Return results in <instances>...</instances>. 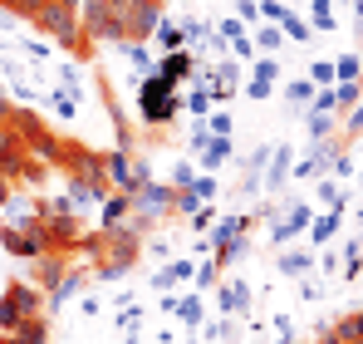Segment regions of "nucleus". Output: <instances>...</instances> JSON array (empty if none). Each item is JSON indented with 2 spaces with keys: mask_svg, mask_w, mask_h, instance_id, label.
<instances>
[{
  "mask_svg": "<svg viewBox=\"0 0 363 344\" xmlns=\"http://www.w3.org/2000/svg\"><path fill=\"white\" fill-rule=\"evenodd\" d=\"M40 104H45L55 118H64V123H74V114H79V104H74L69 94H60V89H55V94H40Z\"/></svg>",
  "mask_w": 363,
  "mask_h": 344,
  "instance_id": "obj_21",
  "label": "nucleus"
},
{
  "mask_svg": "<svg viewBox=\"0 0 363 344\" xmlns=\"http://www.w3.org/2000/svg\"><path fill=\"white\" fill-rule=\"evenodd\" d=\"M84 286H89V276H84V271H69L55 290H45V310H64L69 300H79V295H84Z\"/></svg>",
  "mask_w": 363,
  "mask_h": 344,
  "instance_id": "obj_8",
  "label": "nucleus"
},
{
  "mask_svg": "<svg viewBox=\"0 0 363 344\" xmlns=\"http://www.w3.org/2000/svg\"><path fill=\"white\" fill-rule=\"evenodd\" d=\"M79 310H84V315H99L104 300H99V295H79Z\"/></svg>",
  "mask_w": 363,
  "mask_h": 344,
  "instance_id": "obj_43",
  "label": "nucleus"
},
{
  "mask_svg": "<svg viewBox=\"0 0 363 344\" xmlns=\"http://www.w3.org/2000/svg\"><path fill=\"white\" fill-rule=\"evenodd\" d=\"M319 202H324L329 212H344V192H339V182L324 177V182H319Z\"/></svg>",
  "mask_w": 363,
  "mask_h": 344,
  "instance_id": "obj_30",
  "label": "nucleus"
},
{
  "mask_svg": "<svg viewBox=\"0 0 363 344\" xmlns=\"http://www.w3.org/2000/svg\"><path fill=\"white\" fill-rule=\"evenodd\" d=\"M104 182H89V177H74L69 182V207L74 212H89V207H104Z\"/></svg>",
  "mask_w": 363,
  "mask_h": 344,
  "instance_id": "obj_9",
  "label": "nucleus"
},
{
  "mask_svg": "<svg viewBox=\"0 0 363 344\" xmlns=\"http://www.w3.org/2000/svg\"><path fill=\"white\" fill-rule=\"evenodd\" d=\"M334 0H309V30H334Z\"/></svg>",
  "mask_w": 363,
  "mask_h": 344,
  "instance_id": "obj_22",
  "label": "nucleus"
},
{
  "mask_svg": "<svg viewBox=\"0 0 363 344\" xmlns=\"http://www.w3.org/2000/svg\"><path fill=\"white\" fill-rule=\"evenodd\" d=\"M255 5H260V15H265V20H270V25H280V20H285V15H290V10H285V5H280V0H255Z\"/></svg>",
  "mask_w": 363,
  "mask_h": 344,
  "instance_id": "obj_38",
  "label": "nucleus"
},
{
  "mask_svg": "<svg viewBox=\"0 0 363 344\" xmlns=\"http://www.w3.org/2000/svg\"><path fill=\"white\" fill-rule=\"evenodd\" d=\"M5 118H10V89L0 84V123H5Z\"/></svg>",
  "mask_w": 363,
  "mask_h": 344,
  "instance_id": "obj_45",
  "label": "nucleus"
},
{
  "mask_svg": "<svg viewBox=\"0 0 363 344\" xmlns=\"http://www.w3.org/2000/svg\"><path fill=\"white\" fill-rule=\"evenodd\" d=\"M186 109L196 118H206L211 114V89H191V94H186Z\"/></svg>",
  "mask_w": 363,
  "mask_h": 344,
  "instance_id": "obj_31",
  "label": "nucleus"
},
{
  "mask_svg": "<svg viewBox=\"0 0 363 344\" xmlns=\"http://www.w3.org/2000/svg\"><path fill=\"white\" fill-rule=\"evenodd\" d=\"M216 281H221V266H216V256H211L206 266H196V290H211Z\"/></svg>",
  "mask_w": 363,
  "mask_h": 344,
  "instance_id": "obj_33",
  "label": "nucleus"
},
{
  "mask_svg": "<svg viewBox=\"0 0 363 344\" xmlns=\"http://www.w3.org/2000/svg\"><path fill=\"white\" fill-rule=\"evenodd\" d=\"M177 109H182V99H177V89H172L167 79L147 74V79L138 84V114H143V123H172Z\"/></svg>",
  "mask_w": 363,
  "mask_h": 344,
  "instance_id": "obj_2",
  "label": "nucleus"
},
{
  "mask_svg": "<svg viewBox=\"0 0 363 344\" xmlns=\"http://www.w3.org/2000/svg\"><path fill=\"white\" fill-rule=\"evenodd\" d=\"M20 50H25V55L35 59V64H50V50H45L40 40H20Z\"/></svg>",
  "mask_w": 363,
  "mask_h": 344,
  "instance_id": "obj_41",
  "label": "nucleus"
},
{
  "mask_svg": "<svg viewBox=\"0 0 363 344\" xmlns=\"http://www.w3.org/2000/svg\"><path fill=\"white\" fill-rule=\"evenodd\" d=\"M275 79H280V64L270 55H260L255 64H250V84H245V94L250 99H270L275 94Z\"/></svg>",
  "mask_w": 363,
  "mask_h": 344,
  "instance_id": "obj_6",
  "label": "nucleus"
},
{
  "mask_svg": "<svg viewBox=\"0 0 363 344\" xmlns=\"http://www.w3.org/2000/svg\"><path fill=\"white\" fill-rule=\"evenodd\" d=\"M329 335H334L339 344H344V340H363V310H359V315H349V320H339Z\"/></svg>",
  "mask_w": 363,
  "mask_h": 344,
  "instance_id": "obj_28",
  "label": "nucleus"
},
{
  "mask_svg": "<svg viewBox=\"0 0 363 344\" xmlns=\"http://www.w3.org/2000/svg\"><path fill=\"white\" fill-rule=\"evenodd\" d=\"M270 153H275V148H270V143H260V148L250 153V163H245V172H255V177H260V172H265V163H270Z\"/></svg>",
  "mask_w": 363,
  "mask_h": 344,
  "instance_id": "obj_36",
  "label": "nucleus"
},
{
  "mask_svg": "<svg viewBox=\"0 0 363 344\" xmlns=\"http://www.w3.org/2000/svg\"><path fill=\"white\" fill-rule=\"evenodd\" d=\"M206 143H211V128H206V118H196V123H191V148L201 153Z\"/></svg>",
  "mask_w": 363,
  "mask_h": 344,
  "instance_id": "obj_40",
  "label": "nucleus"
},
{
  "mask_svg": "<svg viewBox=\"0 0 363 344\" xmlns=\"http://www.w3.org/2000/svg\"><path fill=\"white\" fill-rule=\"evenodd\" d=\"M15 20H20V15H10V10L0 5V30H15Z\"/></svg>",
  "mask_w": 363,
  "mask_h": 344,
  "instance_id": "obj_46",
  "label": "nucleus"
},
{
  "mask_svg": "<svg viewBox=\"0 0 363 344\" xmlns=\"http://www.w3.org/2000/svg\"><path fill=\"white\" fill-rule=\"evenodd\" d=\"M359 74H363L359 55H344V59H334V79H339V84H359Z\"/></svg>",
  "mask_w": 363,
  "mask_h": 344,
  "instance_id": "obj_26",
  "label": "nucleus"
},
{
  "mask_svg": "<svg viewBox=\"0 0 363 344\" xmlns=\"http://www.w3.org/2000/svg\"><path fill=\"white\" fill-rule=\"evenodd\" d=\"M245 231H250V217H221V222H211V251H226L231 241H241Z\"/></svg>",
  "mask_w": 363,
  "mask_h": 344,
  "instance_id": "obj_10",
  "label": "nucleus"
},
{
  "mask_svg": "<svg viewBox=\"0 0 363 344\" xmlns=\"http://www.w3.org/2000/svg\"><path fill=\"white\" fill-rule=\"evenodd\" d=\"M113 325H118V335H128V344L138 340V330H143V305L133 300V305H123L118 315H113Z\"/></svg>",
  "mask_w": 363,
  "mask_h": 344,
  "instance_id": "obj_19",
  "label": "nucleus"
},
{
  "mask_svg": "<svg viewBox=\"0 0 363 344\" xmlns=\"http://www.w3.org/2000/svg\"><path fill=\"white\" fill-rule=\"evenodd\" d=\"M285 99H290V104H309V99H314V84H309V79H290Z\"/></svg>",
  "mask_w": 363,
  "mask_h": 344,
  "instance_id": "obj_35",
  "label": "nucleus"
},
{
  "mask_svg": "<svg viewBox=\"0 0 363 344\" xmlns=\"http://www.w3.org/2000/svg\"><path fill=\"white\" fill-rule=\"evenodd\" d=\"M35 25L40 30H50L60 45H79V10H74V0H45L40 5V15H35Z\"/></svg>",
  "mask_w": 363,
  "mask_h": 344,
  "instance_id": "obj_3",
  "label": "nucleus"
},
{
  "mask_svg": "<svg viewBox=\"0 0 363 344\" xmlns=\"http://www.w3.org/2000/svg\"><path fill=\"white\" fill-rule=\"evenodd\" d=\"M0 344H20V340H15V335H0Z\"/></svg>",
  "mask_w": 363,
  "mask_h": 344,
  "instance_id": "obj_48",
  "label": "nucleus"
},
{
  "mask_svg": "<svg viewBox=\"0 0 363 344\" xmlns=\"http://www.w3.org/2000/svg\"><path fill=\"white\" fill-rule=\"evenodd\" d=\"M339 217H344V212H314V222H309V246H329L334 231H339Z\"/></svg>",
  "mask_w": 363,
  "mask_h": 344,
  "instance_id": "obj_15",
  "label": "nucleus"
},
{
  "mask_svg": "<svg viewBox=\"0 0 363 344\" xmlns=\"http://www.w3.org/2000/svg\"><path fill=\"white\" fill-rule=\"evenodd\" d=\"M236 20H241V25H255V20H260V5H255V0H236Z\"/></svg>",
  "mask_w": 363,
  "mask_h": 344,
  "instance_id": "obj_39",
  "label": "nucleus"
},
{
  "mask_svg": "<svg viewBox=\"0 0 363 344\" xmlns=\"http://www.w3.org/2000/svg\"><path fill=\"white\" fill-rule=\"evenodd\" d=\"M231 153H236V148H231V138H211V143L196 153V168H201V172H216L221 163H231Z\"/></svg>",
  "mask_w": 363,
  "mask_h": 344,
  "instance_id": "obj_14",
  "label": "nucleus"
},
{
  "mask_svg": "<svg viewBox=\"0 0 363 344\" xmlns=\"http://www.w3.org/2000/svg\"><path fill=\"white\" fill-rule=\"evenodd\" d=\"M250 300H255L250 295V281H226L221 286V310L226 315H250Z\"/></svg>",
  "mask_w": 363,
  "mask_h": 344,
  "instance_id": "obj_12",
  "label": "nucleus"
},
{
  "mask_svg": "<svg viewBox=\"0 0 363 344\" xmlns=\"http://www.w3.org/2000/svg\"><path fill=\"white\" fill-rule=\"evenodd\" d=\"M167 276H172V286H177V281H191V276H196V266H191V261H172Z\"/></svg>",
  "mask_w": 363,
  "mask_h": 344,
  "instance_id": "obj_42",
  "label": "nucleus"
},
{
  "mask_svg": "<svg viewBox=\"0 0 363 344\" xmlns=\"http://www.w3.org/2000/svg\"><path fill=\"white\" fill-rule=\"evenodd\" d=\"M191 69H196V55H191V50H177V55H162V59H157V69H152V74H157V79H167V84L177 89V84L191 79Z\"/></svg>",
  "mask_w": 363,
  "mask_h": 344,
  "instance_id": "obj_7",
  "label": "nucleus"
},
{
  "mask_svg": "<svg viewBox=\"0 0 363 344\" xmlns=\"http://www.w3.org/2000/svg\"><path fill=\"white\" fill-rule=\"evenodd\" d=\"M157 20H162V5L157 0H128L118 5V25H123V40H147L152 30H157Z\"/></svg>",
  "mask_w": 363,
  "mask_h": 344,
  "instance_id": "obj_4",
  "label": "nucleus"
},
{
  "mask_svg": "<svg viewBox=\"0 0 363 344\" xmlns=\"http://www.w3.org/2000/svg\"><path fill=\"white\" fill-rule=\"evenodd\" d=\"M285 172H295L290 168V148H275V153H270V172H265V187L280 192V187H285Z\"/></svg>",
  "mask_w": 363,
  "mask_h": 344,
  "instance_id": "obj_18",
  "label": "nucleus"
},
{
  "mask_svg": "<svg viewBox=\"0 0 363 344\" xmlns=\"http://www.w3.org/2000/svg\"><path fill=\"white\" fill-rule=\"evenodd\" d=\"M152 35H157L162 55H177V50H186V40H182V25H177V20H167V15L157 20V30H152Z\"/></svg>",
  "mask_w": 363,
  "mask_h": 344,
  "instance_id": "obj_17",
  "label": "nucleus"
},
{
  "mask_svg": "<svg viewBox=\"0 0 363 344\" xmlns=\"http://www.w3.org/2000/svg\"><path fill=\"white\" fill-rule=\"evenodd\" d=\"M280 30H285V40H295V45H309V40H314L309 20H300V15H285V20H280Z\"/></svg>",
  "mask_w": 363,
  "mask_h": 344,
  "instance_id": "obj_24",
  "label": "nucleus"
},
{
  "mask_svg": "<svg viewBox=\"0 0 363 344\" xmlns=\"http://www.w3.org/2000/svg\"><path fill=\"white\" fill-rule=\"evenodd\" d=\"M206 128L211 138H231V114H206Z\"/></svg>",
  "mask_w": 363,
  "mask_h": 344,
  "instance_id": "obj_37",
  "label": "nucleus"
},
{
  "mask_svg": "<svg viewBox=\"0 0 363 344\" xmlns=\"http://www.w3.org/2000/svg\"><path fill=\"white\" fill-rule=\"evenodd\" d=\"M359 99H363V84H339V89H334V104H339V109H354Z\"/></svg>",
  "mask_w": 363,
  "mask_h": 344,
  "instance_id": "obj_32",
  "label": "nucleus"
},
{
  "mask_svg": "<svg viewBox=\"0 0 363 344\" xmlns=\"http://www.w3.org/2000/svg\"><path fill=\"white\" fill-rule=\"evenodd\" d=\"M191 182H196V168H191V163H177V168H172V182H167V187H172V192H186Z\"/></svg>",
  "mask_w": 363,
  "mask_h": 344,
  "instance_id": "obj_34",
  "label": "nucleus"
},
{
  "mask_svg": "<svg viewBox=\"0 0 363 344\" xmlns=\"http://www.w3.org/2000/svg\"><path fill=\"white\" fill-rule=\"evenodd\" d=\"M186 192H191V197L206 207V202H216V177H211V172H196V182H191Z\"/></svg>",
  "mask_w": 363,
  "mask_h": 344,
  "instance_id": "obj_27",
  "label": "nucleus"
},
{
  "mask_svg": "<svg viewBox=\"0 0 363 344\" xmlns=\"http://www.w3.org/2000/svg\"><path fill=\"white\" fill-rule=\"evenodd\" d=\"M20 344H50V320L40 315V320H30V325H20V335H15Z\"/></svg>",
  "mask_w": 363,
  "mask_h": 344,
  "instance_id": "obj_25",
  "label": "nucleus"
},
{
  "mask_svg": "<svg viewBox=\"0 0 363 344\" xmlns=\"http://www.w3.org/2000/svg\"><path fill=\"white\" fill-rule=\"evenodd\" d=\"M113 50H118V55L128 59V64H133V69H147V74H152V69H157V64H152V55H147V50H143V45H133V40H118V45H113Z\"/></svg>",
  "mask_w": 363,
  "mask_h": 344,
  "instance_id": "obj_23",
  "label": "nucleus"
},
{
  "mask_svg": "<svg viewBox=\"0 0 363 344\" xmlns=\"http://www.w3.org/2000/svg\"><path fill=\"white\" fill-rule=\"evenodd\" d=\"M128 212H133V197L128 192H113V197H104V207H99V222H104V231H113L128 222Z\"/></svg>",
  "mask_w": 363,
  "mask_h": 344,
  "instance_id": "obj_13",
  "label": "nucleus"
},
{
  "mask_svg": "<svg viewBox=\"0 0 363 344\" xmlns=\"http://www.w3.org/2000/svg\"><path fill=\"white\" fill-rule=\"evenodd\" d=\"M250 45H255L260 55H275V50L285 45V30H280V25H255V35H250Z\"/></svg>",
  "mask_w": 363,
  "mask_h": 344,
  "instance_id": "obj_20",
  "label": "nucleus"
},
{
  "mask_svg": "<svg viewBox=\"0 0 363 344\" xmlns=\"http://www.w3.org/2000/svg\"><path fill=\"white\" fill-rule=\"evenodd\" d=\"M162 310H167V315H177L182 325H201V315H206L201 295H167V300H162Z\"/></svg>",
  "mask_w": 363,
  "mask_h": 344,
  "instance_id": "obj_11",
  "label": "nucleus"
},
{
  "mask_svg": "<svg viewBox=\"0 0 363 344\" xmlns=\"http://www.w3.org/2000/svg\"><path fill=\"white\" fill-rule=\"evenodd\" d=\"M275 266H280L290 281H304V276L314 271V256H309V251H280V256H275Z\"/></svg>",
  "mask_w": 363,
  "mask_h": 344,
  "instance_id": "obj_16",
  "label": "nucleus"
},
{
  "mask_svg": "<svg viewBox=\"0 0 363 344\" xmlns=\"http://www.w3.org/2000/svg\"><path fill=\"white\" fill-rule=\"evenodd\" d=\"M40 315H45V290L40 286H30V281L5 286V295H0V335H20V325H30Z\"/></svg>",
  "mask_w": 363,
  "mask_h": 344,
  "instance_id": "obj_1",
  "label": "nucleus"
},
{
  "mask_svg": "<svg viewBox=\"0 0 363 344\" xmlns=\"http://www.w3.org/2000/svg\"><path fill=\"white\" fill-rule=\"evenodd\" d=\"M339 5H354V10H359V0H339Z\"/></svg>",
  "mask_w": 363,
  "mask_h": 344,
  "instance_id": "obj_49",
  "label": "nucleus"
},
{
  "mask_svg": "<svg viewBox=\"0 0 363 344\" xmlns=\"http://www.w3.org/2000/svg\"><path fill=\"white\" fill-rule=\"evenodd\" d=\"M275 344H295V335H280V340H275Z\"/></svg>",
  "mask_w": 363,
  "mask_h": 344,
  "instance_id": "obj_47",
  "label": "nucleus"
},
{
  "mask_svg": "<svg viewBox=\"0 0 363 344\" xmlns=\"http://www.w3.org/2000/svg\"><path fill=\"white\" fill-rule=\"evenodd\" d=\"M344 133H363V104H354V114L344 123Z\"/></svg>",
  "mask_w": 363,
  "mask_h": 344,
  "instance_id": "obj_44",
  "label": "nucleus"
},
{
  "mask_svg": "<svg viewBox=\"0 0 363 344\" xmlns=\"http://www.w3.org/2000/svg\"><path fill=\"white\" fill-rule=\"evenodd\" d=\"M304 79H309V84H314V89H329V84H334V64H329V59H314V64H309V74H304Z\"/></svg>",
  "mask_w": 363,
  "mask_h": 344,
  "instance_id": "obj_29",
  "label": "nucleus"
},
{
  "mask_svg": "<svg viewBox=\"0 0 363 344\" xmlns=\"http://www.w3.org/2000/svg\"><path fill=\"white\" fill-rule=\"evenodd\" d=\"M172 187H162V182H147L143 192H133V231H143L147 222H157V217H167L172 212Z\"/></svg>",
  "mask_w": 363,
  "mask_h": 344,
  "instance_id": "obj_5",
  "label": "nucleus"
}]
</instances>
